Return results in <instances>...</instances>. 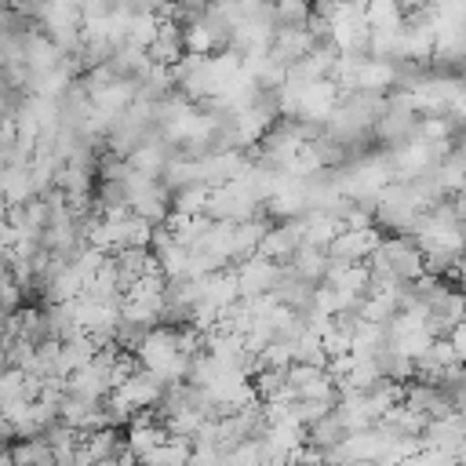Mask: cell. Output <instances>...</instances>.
Listing matches in <instances>:
<instances>
[{
    "mask_svg": "<svg viewBox=\"0 0 466 466\" xmlns=\"http://www.w3.org/2000/svg\"><path fill=\"white\" fill-rule=\"evenodd\" d=\"M113 397L120 400V404H127L135 415H142V411H149V408H157V404H164V397H167V386L153 375V371H146V368H138L124 386H116L113 390Z\"/></svg>",
    "mask_w": 466,
    "mask_h": 466,
    "instance_id": "6da1fadb",
    "label": "cell"
},
{
    "mask_svg": "<svg viewBox=\"0 0 466 466\" xmlns=\"http://www.w3.org/2000/svg\"><path fill=\"white\" fill-rule=\"evenodd\" d=\"M233 273H237V284H240V299H262V295H273L284 266H277L262 255H251L240 266H233Z\"/></svg>",
    "mask_w": 466,
    "mask_h": 466,
    "instance_id": "7a4b0ae2",
    "label": "cell"
},
{
    "mask_svg": "<svg viewBox=\"0 0 466 466\" xmlns=\"http://www.w3.org/2000/svg\"><path fill=\"white\" fill-rule=\"evenodd\" d=\"M382 237H379V226H368V229H339V237L328 244V258L331 262H368L375 251H379Z\"/></svg>",
    "mask_w": 466,
    "mask_h": 466,
    "instance_id": "3957f363",
    "label": "cell"
},
{
    "mask_svg": "<svg viewBox=\"0 0 466 466\" xmlns=\"http://www.w3.org/2000/svg\"><path fill=\"white\" fill-rule=\"evenodd\" d=\"M346 437H350V430H346V422H342L335 411H331V415H324L320 422H313V426H309V444H313V448H320V451L339 448Z\"/></svg>",
    "mask_w": 466,
    "mask_h": 466,
    "instance_id": "277c9868",
    "label": "cell"
},
{
    "mask_svg": "<svg viewBox=\"0 0 466 466\" xmlns=\"http://www.w3.org/2000/svg\"><path fill=\"white\" fill-rule=\"evenodd\" d=\"M448 339H451V346H455V353H459V357L466 360V320H462V324H459V328H455V331H451Z\"/></svg>",
    "mask_w": 466,
    "mask_h": 466,
    "instance_id": "5b68a950",
    "label": "cell"
},
{
    "mask_svg": "<svg viewBox=\"0 0 466 466\" xmlns=\"http://www.w3.org/2000/svg\"><path fill=\"white\" fill-rule=\"evenodd\" d=\"M98 466H106V462H98Z\"/></svg>",
    "mask_w": 466,
    "mask_h": 466,
    "instance_id": "8992f818",
    "label": "cell"
},
{
    "mask_svg": "<svg viewBox=\"0 0 466 466\" xmlns=\"http://www.w3.org/2000/svg\"><path fill=\"white\" fill-rule=\"evenodd\" d=\"M284 466H291V462H284Z\"/></svg>",
    "mask_w": 466,
    "mask_h": 466,
    "instance_id": "52a82bcc",
    "label": "cell"
}]
</instances>
